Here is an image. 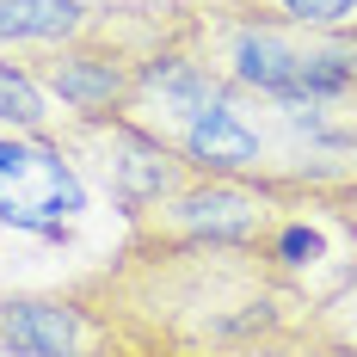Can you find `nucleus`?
I'll list each match as a JSON object with an SVG mask.
<instances>
[{"mask_svg": "<svg viewBox=\"0 0 357 357\" xmlns=\"http://www.w3.org/2000/svg\"><path fill=\"white\" fill-rule=\"evenodd\" d=\"M105 0H0V56H43L99 25Z\"/></svg>", "mask_w": 357, "mask_h": 357, "instance_id": "8", "label": "nucleus"}, {"mask_svg": "<svg viewBox=\"0 0 357 357\" xmlns=\"http://www.w3.org/2000/svg\"><path fill=\"white\" fill-rule=\"evenodd\" d=\"M289 191L284 185H259V178H215L197 173L178 185L167 204L142 210L123 222V241H215V247H265Z\"/></svg>", "mask_w": 357, "mask_h": 357, "instance_id": "5", "label": "nucleus"}, {"mask_svg": "<svg viewBox=\"0 0 357 357\" xmlns=\"http://www.w3.org/2000/svg\"><path fill=\"white\" fill-rule=\"evenodd\" d=\"M56 142L74 154V167L86 173V185L105 191V204L117 210V222H136L142 210L167 204L178 185H191L197 167L167 148L154 130L130 123V117H99V123H56Z\"/></svg>", "mask_w": 357, "mask_h": 357, "instance_id": "4", "label": "nucleus"}, {"mask_svg": "<svg viewBox=\"0 0 357 357\" xmlns=\"http://www.w3.org/2000/svg\"><path fill=\"white\" fill-rule=\"evenodd\" d=\"M321 197L333 204V215H339V222L357 234V178H351V185H333V191H321Z\"/></svg>", "mask_w": 357, "mask_h": 357, "instance_id": "12", "label": "nucleus"}, {"mask_svg": "<svg viewBox=\"0 0 357 357\" xmlns=\"http://www.w3.org/2000/svg\"><path fill=\"white\" fill-rule=\"evenodd\" d=\"M68 289L142 357H308L326 345L321 302L265 247L117 241Z\"/></svg>", "mask_w": 357, "mask_h": 357, "instance_id": "1", "label": "nucleus"}, {"mask_svg": "<svg viewBox=\"0 0 357 357\" xmlns=\"http://www.w3.org/2000/svg\"><path fill=\"white\" fill-rule=\"evenodd\" d=\"M321 333H333L339 345H351V351H357V271L321 302Z\"/></svg>", "mask_w": 357, "mask_h": 357, "instance_id": "11", "label": "nucleus"}, {"mask_svg": "<svg viewBox=\"0 0 357 357\" xmlns=\"http://www.w3.org/2000/svg\"><path fill=\"white\" fill-rule=\"evenodd\" d=\"M234 6L296 31H357V0H234Z\"/></svg>", "mask_w": 357, "mask_h": 357, "instance_id": "10", "label": "nucleus"}, {"mask_svg": "<svg viewBox=\"0 0 357 357\" xmlns=\"http://www.w3.org/2000/svg\"><path fill=\"white\" fill-rule=\"evenodd\" d=\"M93 210V185L56 136L0 130V228L62 241Z\"/></svg>", "mask_w": 357, "mask_h": 357, "instance_id": "6", "label": "nucleus"}, {"mask_svg": "<svg viewBox=\"0 0 357 357\" xmlns=\"http://www.w3.org/2000/svg\"><path fill=\"white\" fill-rule=\"evenodd\" d=\"M0 357H142V351L93 302H80L68 284H56V289H0Z\"/></svg>", "mask_w": 357, "mask_h": 357, "instance_id": "7", "label": "nucleus"}, {"mask_svg": "<svg viewBox=\"0 0 357 357\" xmlns=\"http://www.w3.org/2000/svg\"><path fill=\"white\" fill-rule=\"evenodd\" d=\"M178 37H185V0H105L99 25L86 37L43 50V56H25V68L50 93L56 117L99 123V117L130 111L148 62L160 50H173Z\"/></svg>", "mask_w": 357, "mask_h": 357, "instance_id": "3", "label": "nucleus"}, {"mask_svg": "<svg viewBox=\"0 0 357 357\" xmlns=\"http://www.w3.org/2000/svg\"><path fill=\"white\" fill-rule=\"evenodd\" d=\"M308 357H357V351H351V345H339V339L326 333V345H321V351H308Z\"/></svg>", "mask_w": 357, "mask_h": 357, "instance_id": "13", "label": "nucleus"}, {"mask_svg": "<svg viewBox=\"0 0 357 357\" xmlns=\"http://www.w3.org/2000/svg\"><path fill=\"white\" fill-rule=\"evenodd\" d=\"M56 105L31 80L19 56H0V130H25V136H56Z\"/></svg>", "mask_w": 357, "mask_h": 357, "instance_id": "9", "label": "nucleus"}, {"mask_svg": "<svg viewBox=\"0 0 357 357\" xmlns=\"http://www.w3.org/2000/svg\"><path fill=\"white\" fill-rule=\"evenodd\" d=\"M185 50L252 99L333 105L357 86V31H296L234 0H185Z\"/></svg>", "mask_w": 357, "mask_h": 357, "instance_id": "2", "label": "nucleus"}]
</instances>
